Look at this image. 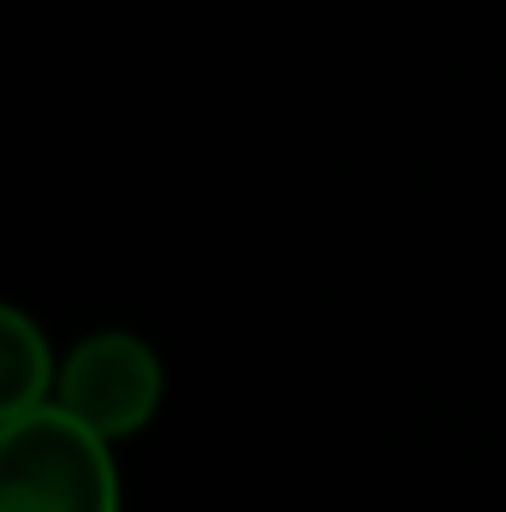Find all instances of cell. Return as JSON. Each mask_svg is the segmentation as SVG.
<instances>
[{"mask_svg":"<svg viewBox=\"0 0 506 512\" xmlns=\"http://www.w3.org/2000/svg\"><path fill=\"white\" fill-rule=\"evenodd\" d=\"M0 512H120L114 441L60 405L0 423Z\"/></svg>","mask_w":506,"mask_h":512,"instance_id":"obj_1","label":"cell"},{"mask_svg":"<svg viewBox=\"0 0 506 512\" xmlns=\"http://www.w3.org/2000/svg\"><path fill=\"white\" fill-rule=\"evenodd\" d=\"M54 387H60V370H54L48 334L18 304H6L0 310V423H18V417L54 405L48 399Z\"/></svg>","mask_w":506,"mask_h":512,"instance_id":"obj_3","label":"cell"},{"mask_svg":"<svg viewBox=\"0 0 506 512\" xmlns=\"http://www.w3.org/2000/svg\"><path fill=\"white\" fill-rule=\"evenodd\" d=\"M161 387H167V376H161V358L149 352V340L90 334L66 352L54 405L66 417H78L84 429H96L102 441H126L161 411Z\"/></svg>","mask_w":506,"mask_h":512,"instance_id":"obj_2","label":"cell"}]
</instances>
